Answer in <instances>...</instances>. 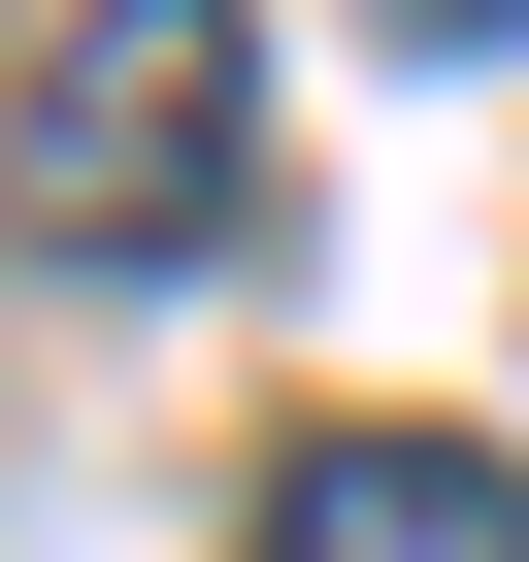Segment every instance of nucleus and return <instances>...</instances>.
Segmentation results:
<instances>
[{"label": "nucleus", "mask_w": 529, "mask_h": 562, "mask_svg": "<svg viewBox=\"0 0 529 562\" xmlns=\"http://www.w3.org/2000/svg\"><path fill=\"white\" fill-rule=\"evenodd\" d=\"M264 199V34L232 0H67V67L0 100V232L34 265H199Z\"/></svg>", "instance_id": "obj_1"}, {"label": "nucleus", "mask_w": 529, "mask_h": 562, "mask_svg": "<svg viewBox=\"0 0 529 562\" xmlns=\"http://www.w3.org/2000/svg\"><path fill=\"white\" fill-rule=\"evenodd\" d=\"M232 562H529V463L496 430H299Z\"/></svg>", "instance_id": "obj_2"}, {"label": "nucleus", "mask_w": 529, "mask_h": 562, "mask_svg": "<svg viewBox=\"0 0 529 562\" xmlns=\"http://www.w3.org/2000/svg\"><path fill=\"white\" fill-rule=\"evenodd\" d=\"M364 34H397V67H496V34H529V0H364Z\"/></svg>", "instance_id": "obj_3"}]
</instances>
